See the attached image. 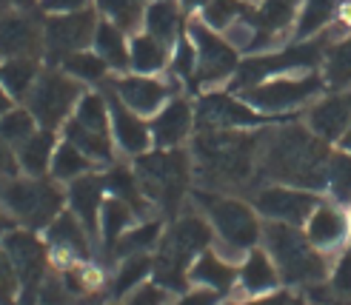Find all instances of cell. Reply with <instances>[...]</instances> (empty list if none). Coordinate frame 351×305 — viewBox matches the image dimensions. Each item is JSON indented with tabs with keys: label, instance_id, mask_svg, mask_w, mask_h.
Listing matches in <instances>:
<instances>
[{
	"label": "cell",
	"instance_id": "obj_29",
	"mask_svg": "<svg viewBox=\"0 0 351 305\" xmlns=\"http://www.w3.org/2000/svg\"><path fill=\"white\" fill-rule=\"evenodd\" d=\"M154 274V254H132L117 260L114 274L106 282V294L112 302L126 300L132 291H137L140 285H146L149 277Z\"/></svg>",
	"mask_w": 351,
	"mask_h": 305
},
{
	"label": "cell",
	"instance_id": "obj_25",
	"mask_svg": "<svg viewBox=\"0 0 351 305\" xmlns=\"http://www.w3.org/2000/svg\"><path fill=\"white\" fill-rule=\"evenodd\" d=\"M280 280V271L266 248H252L237 265V291L243 297H266L274 294Z\"/></svg>",
	"mask_w": 351,
	"mask_h": 305
},
{
	"label": "cell",
	"instance_id": "obj_26",
	"mask_svg": "<svg viewBox=\"0 0 351 305\" xmlns=\"http://www.w3.org/2000/svg\"><path fill=\"white\" fill-rule=\"evenodd\" d=\"M189 282L197 285V289L217 291L223 297V294H229V291L237 289V265L232 260H226L223 254H217L215 248H208L195 263H191Z\"/></svg>",
	"mask_w": 351,
	"mask_h": 305
},
{
	"label": "cell",
	"instance_id": "obj_41",
	"mask_svg": "<svg viewBox=\"0 0 351 305\" xmlns=\"http://www.w3.org/2000/svg\"><path fill=\"white\" fill-rule=\"evenodd\" d=\"M38 129L40 125H38V120H34V114L26 109V106H12V109L0 117V137H3L14 149L21 146V143H26Z\"/></svg>",
	"mask_w": 351,
	"mask_h": 305
},
{
	"label": "cell",
	"instance_id": "obj_2",
	"mask_svg": "<svg viewBox=\"0 0 351 305\" xmlns=\"http://www.w3.org/2000/svg\"><path fill=\"white\" fill-rule=\"evenodd\" d=\"M263 146V132H195L191 143V166L195 183L206 191H232L252 183L257 174V160Z\"/></svg>",
	"mask_w": 351,
	"mask_h": 305
},
{
	"label": "cell",
	"instance_id": "obj_21",
	"mask_svg": "<svg viewBox=\"0 0 351 305\" xmlns=\"http://www.w3.org/2000/svg\"><path fill=\"white\" fill-rule=\"evenodd\" d=\"M154 149H180L195 132V106L186 97H171L149 123Z\"/></svg>",
	"mask_w": 351,
	"mask_h": 305
},
{
	"label": "cell",
	"instance_id": "obj_27",
	"mask_svg": "<svg viewBox=\"0 0 351 305\" xmlns=\"http://www.w3.org/2000/svg\"><path fill=\"white\" fill-rule=\"evenodd\" d=\"M306 120H308L311 134H317L326 143H335L348 132L351 106H348V100L343 95H331V97H326L320 103H314L308 109V114H306Z\"/></svg>",
	"mask_w": 351,
	"mask_h": 305
},
{
	"label": "cell",
	"instance_id": "obj_24",
	"mask_svg": "<svg viewBox=\"0 0 351 305\" xmlns=\"http://www.w3.org/2000/svg\"><path fill=\"white\" fill-rule=\"evenodd\" d=\"M297 3H300V0H260V6L252 9L249 21L254 26V51L271 46L280 34L294 23Z\"/></svg>",
	"mask_w": 351,
	"mask_h": 305
},
{
	"label": "cell",
	"instance_id": "obj_17",
	"mask_svg": "<svg viewBox=\"0 0 351 305\" xmlns=\"http://www.w3.org/2000/svg\"><path fill=\"white\" fill-rule=\"evenodd\" d=\"M320 206L317 194L294 186H263L254 194V211L269 223H286V225H306L311 211Z\"/></svg>",
	"mask_w": 351,
	"mask_h": 305
},
{
	"label": "cell",
	"instance_id": "obj_18",
	"mask_svg": "<svg viewBox=\"0 0 351 305\" xmlns=\"http://www.w3.org/2000/svg\"><path fill=\"white\" fill-rule=\"evenodd\" d=\"M46 245L49 254L55 257V263L60 260V268L77 265V263H89L92 260V243L95 237L86 228L72 211H60L55 220L46 225Z\"/></svg>",
	"mask_w": 351,
	"mask_h": 305
},
{
	"label": "cell",
	"instance_id": "obj_30",
	"mask_svg": "<svg viewBox=\"0 0 351 305\" xmlns=\"http://www.w3.org/2000/svg\"><path fill=\"white\" fill-rule=\"evenodd\" d=\"M129 38L120 26L109 23V21H97V29H95V40H92V49L103 58V63L109 66V71L114 75H126L132 69V60H129Z\"/></svg>",
	"mask_w": 351,
	"mask_h": 305
},
{
	"label": "cell",
	"instance_id": "obj_9",
	"mask_svg": "<svg viewBox=\"0 0 351 305\" xmlns=\"http://www.w3.org/2000/svg\"><path fill=\"white\" fill-rule=\"evenodd\" d=\"M326 38L320 40H297L294 46L283 51H269V55H252L240 60L234 77H232V92H245L252 86H260L271 77H283L291 71H308L314 69L326 55Z\"/></svg>",
	"mask_w": 351,
	"mask_h": 305
},
{
	"label": "cell",
	"instance_id": "obj_16",
	"mask_svg": "<svg viewBox=\"0 0 351 305\" xmlns=\"http://www.w3.org/2000/svg\"><path fill=\"white\" fill-rule=\"evenodd\" d=\"M266 123L243 97L237 100L229 92H206L195 103V129L197 132H229V129H254Z\"/></svg>",
	"mask_w": 351,
	"mask_h": 305
},
{
	"label": "cell",
	"instance_id": "obj_38",
	"mask_svg": "<svg viewBox=\"0 0 351 305\" xmlns=\"http://www.w3.org/2000/svg\"><path fill=\"white\" fill-rule=\"evenodd\" d=\"M149 0H95L97 12L103 14V21H109L120 26L126 34H134L143 29V12Z\"/></svg>",
	"mask_w": 351,
	"mask_h": 305
},
{
	"label": "cell",
	"instance_id": "obj_56",
	"mask_svg": "<svg viewBox=\"0 0 351 305\" xmlns=\"http://www.w3.org/2000/svg\"><path fill=\"white\" fill-rule=\"evenodd\" d=\"M289 305H306V302H289Z\"/></svg>",
	"mask_w": 351,
	"mask_h": 305
},
{
	"label": "cell",
	"instance_id": "obj_45",
	"mask_svg": "<svg viewBox=\"0 0 351 305\" xmlns=\"http://www.w3.org/2000/svg\"><path fill=\"white\" fill-rule=\"evenodd\" d=\"M0 305H21V277L3 245H0Z\"/></svg>",
	"mask_w": 351,
	"mask_h": 305
},
{
	"label": "cell",
	"instance_id": "obj_28",
	"mask_svg": "<svg viewBox=\"0 0 351 305\" xmlns=\"http://www.w3.org/2000/svg\"><path fill=\"white\" fill-rule=\"evenodd\" d=\"M183 14L186 12L180 6V0H149L143 12V32H149L152 38L163 40L166 46L174 49V43L186 34L183 29L189 26Z\"/></svg>",
	"mask_w": 351,
	"mask_h": 305
},
{
	"label": "cell",
	"instance_id": "obj_43",
	"mask_svg": "<svg viewBox=\"0 0 351 305\" xmlns=\"http://www.w3.org/2000/svg\"><path fill=\"white\" fill-rule=\"evenodd\" d=\"M326 188L331 191V197H335V203H348L351 200V154L348 151L331 154Z\"/></svg>",
	"mask_w": 351,
	"mask_h": 305
},
{
	"label": "cell",
	"instance_id": "obj_52",
	"mask_svg": "<svg viewBox=\"0 0 351 305\" xmlns=\"http://www.w3.org/2000/svg\"><path fill=\"white\" fill-rule=\"evenodd\" d=\"M38 0H0V14L3 12H32Z\"/></svg>",
	"mask_w": 351,
	"mask_h": 305
},
{
	"label": "cell",
	"instance_id": "obj_8",
	"mask_svg": "<svg viewBox=\"0 0 351 305\" xmlns=\"http://www.w3.org/2000/svg\"><path fill=\"white\" fill-rule=\"evenodd\" d=\"M60 132L63 140L77 146L95 166L114 163L112 114H109V100L103 92H86Z\"/></svg>",
	"mask_w": 351,
	"mask_h": 305
},
{
	"label": "cell",
	"instance_id": "obj_19",
	"mask_svg": "<svg viewBox=\"0 0 351 305\" xmlns=\"http://www.w3.org/2000/svg\"><path fill=\"white\" fill-rule=\"evenodd\" d=\"M9 58L43 60V23L34 17V12L0 14V60Z\"/></svg>",
	"mask_w": 351,
	"mask_h": 305
},
{
	"label": "cell",
	"instance_id": "obj_42",
	"mask_svg": "<svg viewBox=\"0 0 351 305\" xmlns=\"http://www.w3.org/2000/svg\"><path fill=\"white\" fill-rule=\"evenodd\" d=\"M252 6L249 0H208V3L203 6V17L200 21L206 26H212L215 32H226L234 21H240L243 14H249Z\"/></svg>",
	"mask_w": 351,
	"mask_h": 305
},
{
	"label": "cell",
	"instance_id": "obj_53",
	"mask_svg": "<svg viewBox=\"0 0 351 305\" xmlns=\"http://www.w3.org/2000/svg\"><path fill=\"white\" fill-rule=\"evenodd\" d=\"M12 106H14V100L9 97V92H6V88L0 86V117H3V114L12 109Z\"/></svg>",
	"mask_w": 351,
	"mask_h": 305
},
{
	"label": "cell",
	"instance_id": "obj_50",
	"mask_svg": "<svg viewBox=\"0 0 351 305\" xmlns=\"http://www.w3.org/2000/svg\"><path fill=\"white\" fill-rule=\"evenodd\" d=\"M92 0H38V9L43 14H72L80 9H89Z\"/></svg>",
	"mask_w": 351,
	"mask_h": 305
},
{
	"label": "cell",
	"instance_id": "obj_12",
	"mask_svg": "<svg viewBox=\"0 0 351 305\" xmlns=\"http://www.w3.org/2000/svg\"><path fill=\"white\" fill-rule=\"evenodd\" d=\"M186 34L191 46H195V88L217 86L223 80L234 77V71L240 66L237 49L223 38L220 32L212 26H206L203 21H191L186 26Z\"/></svg>",
	"mask_w": 351,
	"mask_h": 305
},
{
	"label": "cell",
	"instance_id": "obj_20",
	"mask_svg": "<svg viewBox=\"0 0 351 305\" xmlns=\"http://www.w3.org/2000/svg\"><path fill=\"white\" fill-rule=\"evenodd\" d=\"M103 95L109 100V114H112V137L114 146L126 154V157H140L149 149H154L152 143V129L149 120L140 117L137 112H132L129 106H123L109 88H103Z\"/></svg>",
	"mask_w": 351,
	"mask_h": 305
},
{
	"label": "cell",
	"instance_id": "obj_54",
	"mask_svg": "<svg viewBox=\"0 0 351 305\" xmlns=\"http://www.w3.org/2000/svg\"><path fill=\"white\" fill-rule=\"evenodd\" d=\"M206 3H208V0H180L183 12H203Z\"/></svg>",
	"mask_w": 351,
	"mask_h": 305
},
{
	"label": "cell",
	"instance_id": "obj_51",
	"mask_svg": "<svg viewBox=\"0 0 351 305\" xmlns=\"http://www.w3.org/2000/svg\"><path fill=\"white\" fill-rule=\"evenodd\" d=\"M289 294H266V297H243V300H234V302H226V305H289Z\"/></svg>",
	"mask_w": 351,
	"mask_h": 305
},
{
	"label": "cell",
	"instance_id": "obj_14",
	"mask_svg": "<svg viewBox=\"0 0 351 305\" xmlns=\"http://www.w3.org/2000/svg\"><path fill=\"white\" fill-rule=\"evenodd\" d=\"M97 14L80 9L72 14H49L43 21V58L49 66H60L69 55L86 51L95 40Z\"/></svg>",
	"mask_w": 351,
	"mask_h": 305
},
{
	"label": "cell",
	"instance_id": "obj_4",
	"mask_svg": "<svg viewBox=\"0 0 351 305\" xmlns=\"http://www.w3.org/2000/svg\"><path fill=\"white\" fill-rule=\"evenodd\" d=\"M134 177L140 191L163 217H178L189 186L195 180L191 151L183 149H149L146 154L134 157Z\"/></svg>",
	"mask_w": 351,
	"mask_h": 305
},
{
	"label": "cell",
	"instance_id": "obj_35",
	"mask_svg": "<svg viewBox=\"0 0 351 305\" xmlns=\"http://www.w3.org/2000/svg\"><path fill=\"white\" fill-rule=\"evenodd\" d=\"M163 237V223L152 217V220H137L126 234H123L106 254L114 257V260H123V257H132V254H152L157 251V243Z\"/></svg>",
	"mask_w": 351,
	"mask_h": 305
},
{
	"label": "cell",
	"instance_id": "obj_15",
	"mask_svg": "<svg viewBox=\"0 0 351 305\" xmlns=\"http://www.w3.org/2000/svg\"><path fill=\"white\" fill-rule=\"evenodd\" d=\"M103 86L140 117H154L171 97H178L180 80L178 77L163 80L157 75H117L109 77Z\"/></svg>",
	"mask_w": 351,
	"mask_h": 305
},
{
	"label": "cell",
	"instance_id": "obj_36",
	"mask_svg": "<svg viewBox=\"0 0 351 305\" xmlns=\"http://www.w3.org/2000/svg\"><path fill=\"white\" fill-rule=\"evenodd\" d=\"M95 169L97 166L77 146H72L69 140H60L58 149H55V157H51L49 174H51V180H58V183H72V180H77V177L89 174Z\"/></svg>",
	"mask_w": 351,
	"mask_h": 305
},
{
	"label": "cell",
	"instance_id": "obj_3",
	"mask_svg": "<svg viewBox=\"0 0 351 305\" xmlns=\"http://www.w3.org/2000/svg\"><path fill=\"white\" fill-rule=\"evenodd\" d=\"M215 245L212 223L197 206L183 208L178 217L163 228V237L154 251V282L169 294H180L189 289V268L203 251Z\"/></svg>",
	"mask_w": 351,
	"mask_h": 305
},
{
	"label": "cell",
	"instance_id": "obj_23",
	"mask_svg": "<svg viewBox=\"0 0 351 305\" xmlns=\"http://www.w3.org/2000/svg\"><path fill=\"white\" fill-rule=\"evenodd\" d=\"M103 200H106V186H103V174H97V171H89V174L77 177V180L66 183V206L86 228H89L92 237H97Z\"/></svg>",
	"mask_w": 351,
	"mask_h": 305
},
{
	"label": "cell",
	"instance_id": "obj_49",
	"mask_svg": "<svg viewBox=\"0 0 351 305\" xmlns=\"http://www.w3.org/2000/svg\"><path fill=\"white\" fill-rule=\"evenodd\" d=\"M21 163H17V151L14 146H9V143L0 137V183L6 180H14V177H21Z\"/></svg>",
	"mask_w": 351,
	"mask_h": 305
},
{
	"label": "cell",
	"instance_id": "obj_39",
	"mask_svg": "<svg viewBox=\"0 0 351 305\" xmlns=\"http://www.w3.org/2000/svg\"><path fill=\"white\" fill-rule=\"evenodd\" d=\"M60 69L66 75H72L75 80H80L83 86H103L109 80V66L103 63V58L97 55L95 49H86V51H77V55H69Z\"/></svg>",
	"mask_w": 351,
	"mask_h": 305
},
{
	"label": "cell",
	"instance_id": "obj_46",
	"mask_svg": "<svg viewBox=\"0 0 351 305\" xmlns=\"http://www.w3.org/2000/svg\"><path fill=\"white\" fill-rule=\"evenodd\" d=\"M328 289L337 300H348L351 302V251L335 263V268L328 271Z\"/></svg>",
	"mask_w": 351,
	"mask_h": 305
},
{
	"label": "cell",
	"instance_id": "obj_5",
	"mask_svg": "<svg viewBox=\"0 0 351 305\" xmlns=\"http://www.w3.org/2000/svg\"><path fill=\"white\" fill-rule=\"evenodd\" d=\"M191 203H195L206 214V220L212 223L215 251L223 254L226 260H232V263L243 260L263 240V228H260L254 206L237 200V197L195 188L191 191Z\"/></svg>",
	"mask_w": 351,
	"mask_h": 305
},
{
	"label": "cell",
	"instance_id": "obj_47",
	"mask_svg": "<svg viewBox=\"0 0 351 305\" xmlns=\"http://www.w3.org/2000/svg\"><path fill=\"white\" fill-rule=\"evenodd\" d=\"M169 300H171V294L166 289H160L154 280H149L146 285H140L137 291H132L123 300V305H166Z\"/></svg>",
	"mask_w": 351,
	"mask_h": 305
},
{
	"label": "cell",
	"instance_id": "obj_33",
	"mask_svg": "<svg viewBox=\"0 0 351 305\" xmlns=\"http://www.w3.org/2000/svg\"><path fill=\"white\" fill-rule=\"evenodd\" d=\"M40 58H9L0 60V86L14 103H26L29 92L40 77Z\"/></svg>",
	"mask_w": 351,
	"mask_h": 305
},
{
	"label": "cell",
	"instance_id": "obj_13",
	"mask_svg": "<svg viewBox=\"0 0 351 305\" xmlns=\"http://www.w3.org/2000/svg\"><path fill=\"white\" fill-rule=\"evenodd\" d=\"M0 245L21 277V305H34L40 294V285L49 277V245L46 240L34 237L29 228H14L6 237H0Z\"/></svg>",
	"mask_w": 351,
	"mask_h": 305
},
{
	"label": "cell",
	"instance_id": "obj_48",
	"mask_svg": "<svg viewBox=\"0 0 351 305\" xmlns=\"http://www.w3.org/2000/svg\"><path fill=\"white\" fill-rule=\"evenodd\" d=\"M166 305H220V294L208 291V289H186L178 297H171Z\"/></svg>",
	"mask_w": 351,
	"mask_h": 305
},
{
	"label": "cell",
	"instance_id": "obj_32",
	"mask_svg": "<svg viewBox=\"0 0 351 305\" xmlns=\"http://www.w3.org/2000/svg\"><path fill=\"white\" fill-rule=\"evenodd\" d=\"M58 149V132L51 129H38L26 143H21L17 151V163H21V171L29 177H46L51 157H55Z\"/></svg>",
	"mask_w": 351,
	"mask_h": 305
},
{
	"label": "cell",
	"instance_id": "obj_6",
	"mask_svg": "<svg viewBox=\"0 0 351 305\" xmlns=\"http://www.w3.org/2000/svg\"><path fill=\"white\" fill-rule=\"evenodd\" d=\"M263 248L269 251V257L280 271V280L286 285H306L308 289V285L323 282L331 271L328 254L308 243L300 225L266 223L263 225Z\"/></svg>",
	"mask_w": 351,
	"mask_h": 305
},
{
	"label": "cell",
	"instance_id": "obj_22",
	"mask_svg": "<svg viewBox=\"0 0 351 305\" xmlns=\"http://www.w3.org/2000/svg\"><path fill=\"white\" fill-rule=\"evenodd\" d=\"M348 234H351V220L340 208V203H320L306 220V237L323 254L337 251L348 240Z\"/></svg>",
	"mask_w": 351,
	"mask_h": 305
},
{
	"label": "cell",
	"instance_id": "obj_1",
	"mask_svg": "<svg viewBox=\"0 0 351 305\" xmlns=\"http://www.w3.org/2000/svg\"><path fill=\"white\" fill-rule=\"evenodd\" d=\"M328 160L331 151L326 140L311 134V129L291 123L263 132L257 174L280 186L320 191L328 183Z\"/></svg>",
	"mask_w": 351,
	"mask_h": 305
},
{
	"label": "cell",
	"instance_id": "obj_31",
	"mask_svg": "<svg viewBox=\"0 0 351 305\" xmlns=\"http://www.w3.org/2000/svg\"><path fill=\"white\" fill-rule=\"evenodd\" d=\"M129 60L134 75H160L163 69H169L171 46H166L163 40H157L149 32L140 29L129 38Z\"/></svg>",
	"mask_w": 351,
	"mask_h": 305
},
{
	"label": "cell",
	"instance_id": "obj_10",
	"mask_svg": "<svg viewBox=\"0 0 351 305\" xmlns=\"http://www.w3.org/2000/svg\"><path fill=\"white\" fill-rule=\"evenodd\" d=\"M86 95V86L75 80L72 75H66L60 66H49L40 71L38 83L26 97V109L34 114L40 129L58 132L66 125V120L72 117L75 106Z\"/></svg>",
	"mask_w": 351,
	"mask_h": 305
},
{
	"label": "cell",
	"instance_id": "obj_44",
	"mask_svg": "<svg viewBox=\"0 0 351 305\" xmlns=\"http://www.w3.org/2000/svg\"><path fill=\"white\" fill-rule=\"evenodd\" d=\"M195 63H197L195 60V46H191L189 34H183L171 49V60H169L171 77H178L180 83H189L191 88H195Z\"/></svg>",
	"mask_w": 351,
	"mask_h": 305
},
{
	"label": "cell",
	"instance_id": "obj_7",
	"mask_svg": "<svg viewBox=\"0 0 351 305\" xmlns=\"http://www.w3.org/2000/svg\"><path fill=\"white\" fill-rule=\"evenodd\" d=\"M0 203L21 228L46 231V225L66 208V191L51 177L21 174L0 183Z\"/></svg>",
	"mask_w": 351,
	"mask_h": 305
},
{
	"label": "cell",
	"instance_id": "obj_55",
	"mask_svg": "<svg viewBox=\"0 0 351 305\" xmlns=\"http://www.w3.org/2000/svg\"><path fill=\"white\" fill-rule=\"evenodd\" d=\"M340 146H343V151H348V154H351V125H348V132L340 137Z\"/></svg>",
	"mask_w": 351,
	"mask_h": 305
},
{
	"label": "cell",
	"instance_id": "obj_11",
	"mask_svg": "<svg viewBox=\"0 0 351 305\" xmlns=\"http://www.w3.org/2000/svg\"><path fill=\"white\" fill-rule=\"evenodd\" d=\"M326 88V80L314 71H306L300 77H271L260 86H252L240 92V97L252 106L260 114H283V112H294L300 106H308L314 97Z\"/></svg>",
	"mask_w": 351,
	"mask_h": 305
},
{
	"label": "cell",
	"instance_id": "obj_37",
	"mask_svg": "<svg viewBox=\"0 0 351 305\" xmlns=\"http://www.w3.org/2000/svg\"><path fill=\"white\" fill-rule=\"evenodd\" d=\"M343 0H303V9L297 14V29H294V38L297 40H308L314 38L317 32H323L335 14L340 12Z\"/></svg>",
	"mask_w": 351,
	"mask_h": 305
},
{
	"label": "cell",
	"instance_id": "obj_34",
	"mask_svg": "<svg viewBox=\"0 0 351 305\" xmlns=\"http://www.w3.org/2000/svg\"><path fill=\"white\" fill-rule=\"evenodd\" d=\"M134 223H137L134 208L126 200H120V197L106 194V200L100 206V223H97V240L103 243V251H109Z\"/></svg>",
	"mask_w": 351,
	"mask_h": 305
},
{
	"label": "cell",
	"instance_id": "obj_40",
	"mask_svg": "<svg viewBox=\"0 0 351 305\" xmlns=\"http://www.w3.org/2000/svg\"><path fill=\"white\" fill-rule=\"evenodd\" d=\"M323 80L328 88H348L351 86V38L337 40L326 49Z\"/></svg>",
	"mask_w": 351,
	"mask_h": 305
}]
</instances>
